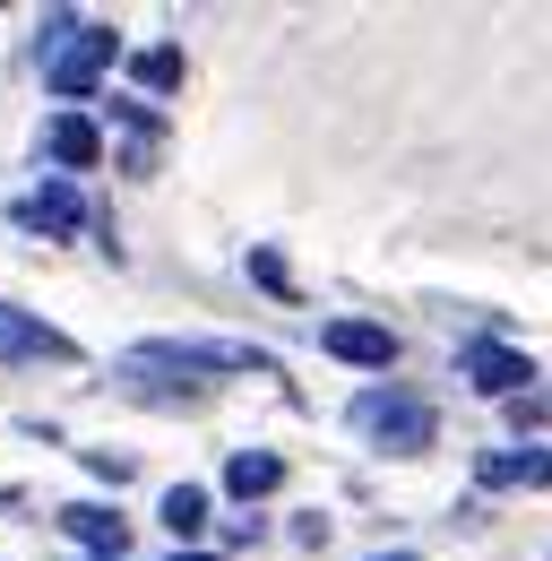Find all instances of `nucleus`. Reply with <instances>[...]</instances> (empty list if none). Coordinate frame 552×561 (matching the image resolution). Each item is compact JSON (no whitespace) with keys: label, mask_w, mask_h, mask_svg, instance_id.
Listing matches in <instances>:
<instances>
[{"label":"nucleus","mask_w":552,"mask_h":561,"mask_svg":"<svg viewBox=\"0 0 552 561\" xmlns=\"http://www.w3.org/2000/svg\"><path fill=\"white\" fill-rule=\"evenodd\" d=\"M458 363H467V380H475V389L509 398V407H518V398H527V380H536V363H527V354H518V346H492V337H483V346H467Z\"/></svg>","instance_id":"20e7f679"},{"label":"nucleus","mask_w":552,"mask_h":561,"mask_svg":"<svg viewBox=\"0 0 552 561\" xmlns=\"http://www.w3.org/2000/svg\"><path fill=\"white\" fill-rule=\"evenodd\" d=\"M483 484H552V458L544 449H492L483 458Z\"/></svg>","instance_id":"9b49d317"},{"label":"nucleus","mask_w":552,"mask_h":561,"mask_svg":"<svg viewBox=\"0 0 552 561\" xmlns=\"http://www.w3.org/2000/svg\"><path fill=\"white\" fill-rule=\"evenodd\" d=\"M61 527H69V545H87V553H113V561H122V545H130V527H122L113 510H87V501H78V510H61Z\"/></svg>","instance_id":"6e6552de"},{"label":"nucleus","mask_w":552,"mask_h":561,"mask_svg":"<svg viewBox=\"0 0 552 561\" xmlns=\"http://www.w3.org/2000/svg\"><path fill=\"white\" fill-rule=\"evenodd\" d=\"M207 363L191 346H138V354H122V389L130 398H207V380H199Z\"/></svg>","instance_id":"f03ea898"},{"label":"nucleus","mask_w":552,"mask_h":561,"mask_svg":"<svg viewBox=\"0 0 552 561\" xmlns=\"http://www.w3.org/2000/svg\"><path fill=\"white\" fill-rule=\"evenodd\" d=\"M26 225H35V233H78L87 208H78V191H69V182H44V191L26 199Z\"/></svg>","instance_id":"9d476101"},{"label":"nucleus","mask_w":552,"mask_h":561,"mask_svg":"<svg viewBox=\"0 0 552 561\" xmlns=\"http://www.w3.org/2000/svg\"><path fill=\"white\" fill-rule=\"evenodd\" d=\"M130 78L147 87V95H173V87H182V53H173V44H147V53L130 61Z\"/></svg>","instance_id":"f8f14e48"},{"label":"nucleus","mask_w":552,"mask_h":561,"mask_svg":"<svg viewBox=\"0 0 552 561\" xmlns=\"http://www.w3.org/2000/svg\"><path fill=\"white\" fill-rule=\"evenodd\" d=\"M320 346L337 354V363H363V371H389V363H398V337H389L380 320H329Z\"/></svg>","instance_id":"423d86ee"},{"label":"nucleus","mask_w":552,"mask_h":561,"mask_svg":"<svg viewBox=\"0 0 552 561\" xmlns=\"http://www.w3.org/2000/svg\"><path fill=\"white\" fill-rule=\"evenodd\" d=\"M69 337L61 329H44L35 311H0V363H69Z\"/></svg>","instance_id":"39448f33"},{"label":"nucleus","mask_w":552,"mask_h":561,"mask_svg":"<svg viewBox=\"0 0 552 561\" xmlns=\"http://www.w3.org/2000/svg\"><path fill=\"white\" fill-rule=\"evenodd\" d=\"M44 147H53V164H61V173H95V164H104V139H95V122H87V113H61V122L44 130Z\"/></svg>","instance_id":"0eeeda50"},{"label":"nucleus","mask_w":552,"mask_h":561,"mask_svg":"<svg viewBox=\"0 0 552 561\" xmlns=\"http://www.w3.org/2000/svg\"><path fill=\"white\" fill-rule=\"evenodd\" d=\"M354 432L380 440V449H398V458H414V449H432V407L406 398V389H363L354 398Z\"/></svg>","instance_id":"f257e3e1"},{"label":"nucleus","mask_w":552,"mask_h":561,"mask_svg":"<svg viewBox=\"0 0 552 561\" xmlns=\"http://www.w3.org/2000/svg\"><path fill=\"white\" fill-rule=\"evenodd\" d=\"M113 53H122V44H113V26H78V35L61 44V53L44 61V78H53V95H69V104H78V95H87L95 78L113 70Z\"/></svg>","instance_id":"7ed1b4c3"},{"label":"nucleus","mask_w":552,"mask_h":561,"mask_svg":"<svg viewBox=\"0 0 552 561\" xmlns=\"http://www.w3.org/2000/svg\"><path fill=\"white\" fill-rule=\"evenodd\" d=\"M173 561H207V553H173Z\"/></svg>","instance_id":"dca6fc26"},{"label":"nucleus","mask_w":552,"mask_h":561,"mask_svg":"<svg viewBox=\"0 0 552 561\" xmlns=\"http://www.w3.org/2000/svg\"><path fill=\"white\" fill-rule=\"evenodd\" d=\"M251 277H260V285H276V294H285V260H276V251H251Z\"/></svg>","instance_id":"4468645a"},{"label":"nucleus","mask_w":552,"mask_h":561,"mask_svg":"<svg viewBox=\"0 0 552 561\" xmlns=\"http://www.w3.org/2000/svg\"><path fill=\"white\" fill-rule=\"evenodd\" d=\"M371 561H414V553H371Z\"/></svg>","instance_id":"2eb2a0df"},{"label":"nucleus","mask_w":552,"mask_h":561,"mask_svg":"<svg viewBox=\"0 0 552 561\" xmlns=\"http://www.w3.org/2000/svg\"><path fill=\"white\" fill-rule=\"evenodd\" d=\"M164 527H173V536H199V527H207V492L199 484H173V492H164Z\"/></svg>","instance_id":"ddd939ff"},{"label":"nucleus","mask_w":552,"mask_h":561,"mask_svg":"<svg viewBox=\"0 0 552 561\" xmlns=\"http://www.w3.org/2000/svg\"><path fill=\"white\" fill-rule=\"evenodd\" d=\"M225 484L242 492V501H268V492L285 484V458H276V449H233V467H225Z\"/></svg>","instance_id":"1a4fd4ad"}]
</instances>
